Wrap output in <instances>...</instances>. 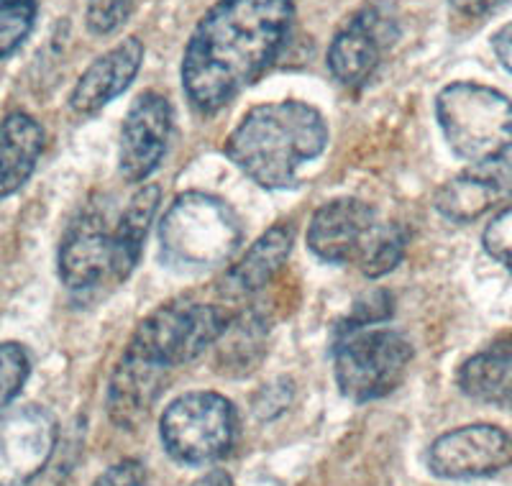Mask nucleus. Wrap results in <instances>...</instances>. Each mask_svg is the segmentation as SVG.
<instances>
[{
  "label": "nucleus",
  "mask_w": 512,
  "mask_h": 486,
  "mask_svg": "<svg viewBox=\"0 0 512 486\" xmlns=\"http://www.w3.org/2000/svg\"><path fill=\"white\" fill-rule=\"evenodd\" d=\"M512 195V141L479 159L436 192L438 213L454 223H472Z\"/></svg>",
  "instance_id": "nucleus-11"
},
{
  "label": "nucleus",
  "mask_w": 512,
  "mask_h": 486,
  "mask_svg": "<svg viewBox=\"0 0 512 486\" xmlns=\"http://www.w3.org/2000/svg\"><path fill=\"white\" fill-rule=\"evenodd\" d=\"M413 361V346L392 328H359L338 336L333 374L338 389L354 402L382 400L402 384Z\"/></svg>",
  "instance_id": "nucleus-5"
},
{
  "label": "nucleus",
  "mask_w": 512,
  "mask_h": 486,
  "mask_svg": "<svg viewBox=\"0 0 512 486\" xmlns=\"http://www.w3.org/2000/svg\"><path fill=\"white\" fill-rule=\"evenodd\" d=\"M292 251V231L287 226H274L251 243V249L226 272L221 292L228 300H241L262 292L285 267Z\"/></svg>",
  "instance_id": "nucleus-17"
},
{
  "label": "nucleus",
  "mask_w": 512,
  "mask_h": 486,
  "mask_svg": "<svg viewBox=\"0 0 512 486\" xmlns=\"http://www.w3.org/2000/svg\"><path fill=\"white\" fill-rule=\"evenodd\" d=\"M169 369L126 348L108 384V415L121 430H139L162 397Z\"/></svg>",
  "instance_id": "nucleus-15"
},
{
  "label": "nucleus",
  "mask_w": 512,
  "mask_h": 486,
  "mask_svg": "<svg viewBox=\"0 0 512 486\" xmlns=\"http://www.w3.org/2000/svg\"><path fill=\"white\" fill-rule=\"evenodd\" d=\"M425 461L441 479H479L510 466L512 438L495 425H466L433 440Z\"/></svg>",
  "instance_id": "nucleus-10"
},
{
  "label": "nucleus",
  "mask_w": 512,
  "mask_h": 486,
  "mask_svg": "<svg viewBox=\"0 0 512 486\" xmlns=\"http://www.w3.org/2000/svg\"><path fill=\"white\" fill-rule=\"evenodd\" d=\"M167 453L185 466H210L236 446L239 415L218 392H187L169 402L159 420Z\"/></svg>",
  "instance_id": "nucleus-7"
},
{
  "label": "nucleus",
  "mask_w": 512,
  "mask_h": 486,
  "mask_svg": "<svg viewBox=\"0 0 512 486\" xmlns=\"http://www.w3.org/2000/svg\"><path fill=\"white\" fill-rule=\"evenodd\" d=\"M131 8H134V0H88L85 26L90 34L108 36L126 24Z\"/></svg>",
  "instance_id": "nucleus-25"
},
{
  "label": "nucleus",
  "mask_w": 512,
  "mask_h": 486,
  "mask_svg": "<svg viewBox=\"0 0 512 486\" xmlns=\"http://www.w3.org/2000/svg\"><path fill=\"white\" fill-rule=\"evenodd\" d=\"M459 389L484 405L512 410V341L492 343L461 364Z\"/></svg>",
  "instance_id": "nucleus-19"
},
{
  "label": "nucleus",
  "mask_w": 512,
  "mask_h": 486,
  "mask_svg": "<svg viewBox=\"0 0 512 486\" xmlns=\"http://www.w3.org/2000/svg\"><path fill=\"white\" fill-rule=\"evenodd\" d=\"M172 134V105L164 95L141 93L128 108L118 144V169L126 182H144L162 164Z\"/></svg>",
  "instance_id": "nucleus-12"
},
{
  "label": "nucleus",
  "mask_w": 512,
  "mask_h": 486,
  "mask_svg": "<svg viewBox=\"0 0 512 486\" xmlns=\"http://www.w3.org/2000/svg\"><path fill=\"white\" fill-rule=\"evenodd\" d=\"M292 0H218L205 11L182 57V90L198 113H218L254 85L285 49Z\"/></svg>",
  "instance_id": "nucleus-1"
},
{
  "label": "nucleus",
  "mask_w": 512,
  "mask_h": 486,
  "mask_svg": "<svg viewBox=\"0 0 512 486\" xmlns=\"http://www.w3.org/2000/svg\"><path fill=\"white\" fill-rule=\"evenodd\" d=\"M405 251H408V231L400 223H379L356 267L364 277L379 279L400 267Z\"/></svg>",
  "instance_id": "nucleus-21"
},
{
  "label": "nucleus",
  "mask_w": 512,
  "mask_h": 486,
  "mask_svg": "<svg viewBox=\"0 0 512 486\" xmlns=\"http://www.w3.org/2000/svg\"><path fill=\"white\" fill-rule=\"evenodd\" d=\"M59 438L57 417L41 405L0 412V486H26L47 469Z\"/></svg>",
  "instance_id": "nucleus-9"
},
{
  "label": "nucleus",
  "mask_w": 512,
  "mask_h": 486,
  "mask_svg": "<svg viewBox=\"0 0 512 486\" xmlns=\"http://www.w3.org/2000/svg\"><path fill=\"white\" fill-rule=\"evenodd\" d=\"M36 11V0H0V59L11 57L29 39Z\"/></svg>",
  "instance_id": "nucleus-22"
},
{
  "label": "nucleus",
  "mask_w": 512,
  "mask_h": 486,
  "mask_svg": "<svg viewBox=\"0 0 512 486\" xmlns=\"http://www.w3.org/2000/svg\"><path fill=\"white\" fill-rule=\"evenodd\" d=\"M484 249L497 264L512 269V205L489 220L482 236Z\"/></svg>",
  "instance_id": "nucleus-26"
},
{
  "label": "nucleus",
  "mask_w": 512,
  "mask_h": 486,
  "mask_svg": "<svg viewBox=\"0 0 512 486\" xmlns=\"http://www.w3.org/2000/svg\"><path fill=\"white\" fill-rule=\"evenodd\" d=\"M228 320V310L210 302H164L141 320L126 348L172 371L216 346Z\"/></svg>",
  "instance_id": "nucleus-6"
},
{
  "label": "nucleus",
  "mask_w": 512,
  "mask_h": 486,
  "mask_svg": "<svg viewBox=\"0 0 512 486\" xmlns=\"http://www.w3.org/2000/svg\"><path fill=\"white\" fill-rule=\"evenodd\" d=\"M292 394H295L292 379H274V382L264 384V387L259 389V394L254 397V412L262 417V420H274V417H280L282 412L290 407Z\"/></svg>",
  "instance_id": "nucleus-27"
},
{
  "label": "nucleus",
  "mask_w": 512,
  "mask_h": 486,
  "mask_svg": "<svg viewBox=\"0 0 512 486\" xmlns=\"http://www.w3.org/2000/svg\"><path fill=\"white\" fill-rule=\"evenodd\" d=\"M377 226V210L372 205L356 197H338L315 210L308 228V246L320 261L356 264Z\"/></svg>",
  "instance_id": "nucleus-14"
},
{
  "label": "nucleus",
  "mask_w": 512,
  "mask_h": 486,
  "mask_svg": "<svg viewBox=\"0 0 512 486\" xmlns=\"http://www.w3.org/2000/svg\"><path fill=\"white\" fill-rule=\"evenodd\" d=\"M436 118L448 149L479 162L512 141V100L479 82H451L436 95Z\"/></svg>",
  "instance_id": "nucleus-4"
},
{
  "label": "nucleus",
  "mask_w": 512,
  "mask_h": 486,
  "mask_svg": "<svg viewBox=\"0 0 512 486\" xmlns=\"http://www.w3.org/2000/svg\"><path fill=\"white\" fill-rule=\"evenodd\" d=\"M492 52L497 54L502 67L512 75V24H505L492 36Z\"/></svg>",
  "instance_id": "nucleus-30"
},
{
  "label": "nucleus",
  "mask_w": 512,
  "mask_h": 486,
  "mask_svg": "<svg viewBox=\"0 0 512 486\" xmlns=\"http://www.w3.org/2000/svg\"><path fill=\"white\" fill-rule=\"evenodd\" d=\"M44 151V128L29 113H11L0 121V200L16 195L34 174Z\"/></svg>",
  "instance_id": "nucleus-18"
},
{
  "label": "nucleus",
  "mask_w": 512,
  "mask_h": 486,
  "mask_svg": "<svg viewBox=\"0 0 512 486\" xmlns=\"http://www.w3.org/2000/svg\"><path fill=\"white\" fill-rule=\"evenodd\" d=\"M192 486H233V479L228 471L213 469V471H208V474L200 476V479L195 481Z\"/></svg>",
  "instance_id": "nucleus-31"
},
{
  "label": "nucleus",
  "mask_w": 512,
  "mask_h": 486,
  "mask_svg": "<svg viewBox=\"0 0 512 486\" xmlns=\"http://www.w3.org/2000/svg\"><path fill=\"white\" fill-rule=\"evenodd\" d=\"M144 62V44L136 36L121 41L111 52L100 54L82 72L70 95V108L80 116H93L131 87Z\"/></svg>",
  "instance_id": "nucleus-16"
},
{
  "label": "nucleus",
  "mask_w": 512,
  "mask_h": 486,
  "mask_svg": "<svg viewBox=\"0 0 512 486\" xmlns=\"http://www.w3.org/2000/svg\"><path fill=\"white\" fill-rule=\"evenodd\" d=\"M502 3H505V0H448V6L454 8L456 13L469 18L489 16V13L497 11Z\"/></svg>",
  "instance_id": "nucleus-29"
},
{
  "label": "nucleus",
  "mask_w": 512,
  "mask_h": 486,
  "mask_svg": "<svg viewBox=\"0 0 512 486\" xmlns=\"http://www.w3.org/2000/svg\"><path fill=\"white\" fill-rule=\"evenodd\" d=\"M326 118L303 100L256 105L226 139V157L267 190H287L300 167L323 154Z\"/></svg>",
  "instance_id": "nucleus-2"
},
{
  "label": "nucleus",
  "mask_w": 512,
  "mask_h": 486,
  "mask_svg": "<svg viewBox=\"0 0 512 486\" xmlns=\"http://www.w3.org/2000/svg\"><path fill=\"white\" fill-rule=\"evenodd\" d=\"M31 374V359L21 343H0V407L16 400Z\"/></svg>",
  "instance_id": "nucleus-23"
},
{
  "label": "nucleus",
  "mask_w": 512,
  "mask_h": 486,
  "mask_svg": "<svg viewBox=\"0 0 512 486\" xmlns=\"http://www.w3.org/2000/svg\"><path fill=\"white\" fill-rule=\"evenodd\" d=\"M241 220L221 197L185 192L159 223V246L167 264L205 272L226 264L239 249Z\"/></svg>",
  "instance_id": "nucleus-3"
},
{
  "label": "nucleus",
  "mask_w": 512,
  "mask_h": 486,
  "mask_svg": "<svg viewBox=\"0 0 512 486\" xmlns=\"http://www.w3.org/2000/svg\"><path fill=\"white\" fill-rule=\"evenodd\" d=\"M93 486H146L144 463L136 461V458L118 461L116 466L105 469L103 474L93 481Z\"/></svg>",
  "instance_id": "nucleus-28"
},
{
  "label": "nucleus",
  "mask_w": 512,
  "mask_h": 486,
  "mask_svg": "<svg viewBox=\"0 0 512 486\" xmlns=\"http://www.w3.org/2000/svg\"><path fill=\"white\" fill-rule=\"evenodd\" d=\"M267 343V325L259 315L244 313L228 320L223 336L218 338V366L223 374L244 377L259 366Z\"/></svg>",
  "instance_id": "nucleus-20"
},
{
  "label": "nucleus",
  "mask_w": 512,
  "mask_h": 486,
  "mask_svg": "<svg viewBox=\"0 0 512 486\" xmlns=\"http://www.w3.org/2000/svg\"><path fill=\"white\" fill-rule=\"evenodd\" d=\"M395 302L387 290H372L367 295H361L359 300L351 307V315L341 325V333L346 330H359V328H374V325L390 320Z\"/></svg>",
  "instance_id": "nucleus-24"
},
{
  "label": "nucleus",
  "mask_w": 512,
  "mask_h": 486,
  "mask_svg": "<svg viewBox=\"0 0 512 486\" xmlns=\"http://www.w3.org/2000/svg\"><path fill=\"white\" fill-rule=\"evenodd\" d=\"M134 264L123 254L116 223L98 205L82 210L64 231L59 246V277L72 292H88L100 284H121L131 277Z\"/></svg>",
  "instance_id": "nucleus-8"
},
{
  "label": "nucleus",
  "mask_w": 512,
  "mask_h": 486,
  "mask_svg": "<svg viewBox=\"0 0 512 486\" xmlns=\"http://www.w3.org/2000/svg\"><path fill=\"white\" fill-rule=\"evenodd\" d=\"M395 18L379 3L361 8L328 47V70L341 85L361 87L377 70L384 47L395 39Z\"/></svg>",
  "instance_id": "nucleus-13"
}]
</instances>
